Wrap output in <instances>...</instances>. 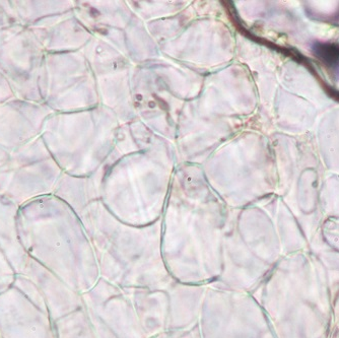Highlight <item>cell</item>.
<instances>
[{"label": "cell", "instance_id": "1", "mask_svg": "<svg viewBox=\"0 0 339 338\" xmlns=\"http://www.w3.org/2000/svg\"><path fill=\"white\" fill-rule=\"evenodd\" d=\"M226 219L202 172L179 170L161 221V253L175 280L210 285L218 279Z\"/></svg>", "mask_w": 339, "mask_h": 338}, {"label": "cell", "instance_id": "4", "mask_svg": "<svg viewBox=\"0 0 339 338\" xmlns=\"http://www.w3.org/2000/svg\"><path fill=\"white\" fill-rule=\"evenodd\" d=\"M207 285L187 284L173 280L167 286L170 298L167 329H178L190 324L199 311Z\"/></svg>", "mask_w": 339, "mask_h": 338}, {"label": "cell", "instance_id": "3", "mask_svg": "<svg viewBox=\"0 0 339 338\" xmlns=\"http://www.w3.org/2000/svg\"><path fill=\"white\" fill-rule=\"evenodd\" d=\"M87 296L100 321L117 338H147L127 288L100 278Z\"/></svg>", "mask_w": 339, "mask_h": 338}, {"label": "cell", "instance_id": "2", "mask_svg": "<svg viewBox=\"0 0 339 338\" xmlns=\"http://www.w3.org/2000/svg\"><path fill=\"white\" fill-rule=\"evenodd\" d=\"M92 225L90 243L100 278L125 288H159L174 280L161 253V221L127 225L105 207Z\"/></svg>", "mask_w": 339, "mask_h": 338}]
</instances>
